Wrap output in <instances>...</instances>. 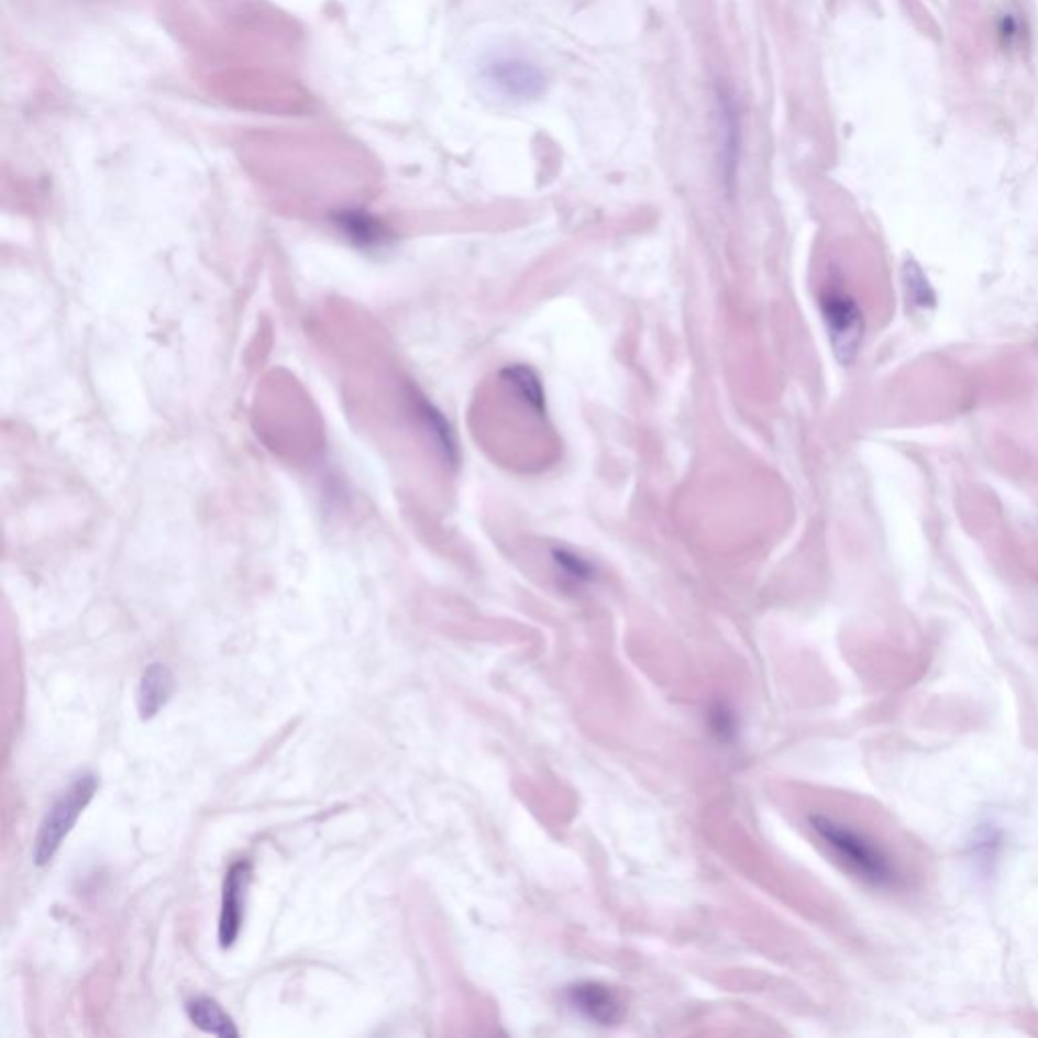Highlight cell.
I'll return each instance as SVG.
<instances>
[{
	"mask_svg": "<svg viewBox=\"0 0 1038 1038\" xmlns=\"http://www.w3.org/2000/svg\"><path fill=\"white\" fill-rule=\"evenodd\" d=\"M809 828L831 857L862 883L876 888H895L903 883L901 862L869 831L826 814L809 816Z\"/></svg>",
	"mask_w": 1038,
	"mask_h": 1038,
	"instance_id": "obj_1",
	"label": "cell"
},
{
	"mask_svg": "<svg viewBox=\"0 0 1038 1038\" xmlns=\"http://www.w3.org/2000/svg\"><path fill=\"white\" fill-rule=\"evenodd\" d=\"M96 792H98V777L91 773H84L78 778H74V783L55 799V804L49 807V811L41 821L40 831L35 838L33 858L37 866H45L52 862L67 838V833L74 830L79 816L93 799Z\"/></svg>",
	"mask_w": 1038,
	"mask_h": 1038,
	"instance_id": "obj_2",
	"label": "cell"
},
{
	"mask_svg": "<svg viewBox=\"0 0 1038 1038\" xmlns=\"http://www.w3.org/2000/svg\"><path fill=\"white\" fill-rule=\"evenodd\" d=\"M481 78L501 98L532 102L545 90L542 67L521 53L495 52L481 64Z\"/></svg>",
	"mask_w": 1038,
	"mask_h": 1038,
	"instance_id": "obj_3",
	"label": "cell"
},
{
	"mask_svg": "<svg viewBox=\"0 0 1038 1038\" xmlns=\"http://www.w3.org/2000/svg\"><path fill=\"white\" fill-rule=\"evenodd\" d=\"M819 309L838 362L852 364L864 338V317L857 300L840 286H826L819 295Z\"/></svg>",
	"mask_w": 1038,
	"mask_h": 1038,
	"instance_id": "obj_4",
	"label": "cell"
},
{
	"mask_svg": "<svg viewBox=\"0 0 1038 1038\" xmlns=\"http://www.w3.org/2000/svg\"><path fill=\"white\" fill-rule=\"evenodd\" d=\"M250 876H252V869L246 860H238L225 874L223 896H221L220 934H218L223 949L234 946L242 929Z\"/></svg>",
	"mask_w": 1038,
	"mask_h": 1038,
	"instance_id": "obj_5",
	"label": "cell"
},
{
	"mask_svg": "<svg viewBox=\"0 0 1038 1038\" xmlns=\"http://www.w3.org/2000/svg\"><path fill=\"white\" fill-rule=\"evenodd\" d=\"M566 1000L576 1013L597 1025H615L623 1008L617 994L598 982H581L568 987Z\"/></svg>",
	"mask_w": 1038,
	"mask_h": 1038,
	"instance_id": "obj_6",
	"label": "cell"
},
{
	"mask_svg": "<svg viewBox=\"0 0 1038 1038\" xmlns=\"http://www.w3.org/2000/svg\"><path fill=\"white\" fill-rule=\"evenodd\" d=\"M173 692H175V675L169 667L163 663H151L144 670L141 684H139V694H136L141 718L143 720L155 718L156 714L167 706Z\"/></svg>",
	"mask_w": 1038,
	"mask_h": 1038,
	"instance_id": "obj_7",
	"label": "cell"
},
{
	"mask_svg": "<svg viewBox=\"0 0 1038 1038\" xmlns=\"http://www.w3.org/2000/svg\"><path fill=\"white\" fill-rule=\"evenodd\" d=\"M187 1016L197 1028L203 1033L213 1035V1037L232 1038L238 1037V1028L234 1020L223 1013L220 1004L208 996L189 1000L187 1002Z\"/></svg>",
	"mask_w": 1038,
	"mask_h": 1038,
	"instance_id": "obj_8",
	"label": "cell"
},
{
	"mask_svg": "<svg viewBox=\"0 0 1038 1038\" xmlns=\"http://www.w3.org/2000/svg\"><path fill=\"white\" fill-rule=\"evenodd\" d=\"M504 382L514 394L518 396L521 402L526 404L535 415L544 412V389L540 384V377L535 376L530 367L526 365H509L504 369Z\"/></svg>",
	"mask_w": 1038,
	"mask_h": 1038,
	"instance_id": "obj_9",
	"label": "cell"
},
{
	"mask_svg": "<svg viewBox=\"0 0 1038 1038\" xmlns=\"http://www.w3.org/2000/svg\"><path fill=\"white\" fill-rule=\"evenodd\" d=\"M338 223L339 228L360 246L376 247L388 240V232L384 230V225L376 218H369V216H364L360 211L341 213Z\"/></svg>",
	"mask_w": 1038,
	"mask_h": 1038,
	"instance_id": "obj_10",
	"label": "cell"
},
{
	"mask_svg": "<svg viewBox=\"0 0 1038 1038\" xmlns=\"http://www.w3.org/2000/svg\"><path fill=\"white\" fill-rule=\"evenodd\" d=\"M552 560H554V566L560 572L562 581L566 584L583 586V584L590 583L595 578V566L588 560H584L583 556L574 554L572 550L559 548V550L552 552Z\"/></svg>",
	"mask_w": 1038,
	"mask_h": 1038,
	"instance_id": "obj_11",
	"label": "cell"
},
{
	"mask_svg": "<svg viewBox=\"0 0 1038 1038\" xmlns=\"http://www.w3.org/2000/svg\"><path fill=\"white\" fill-rule=\"evenodd\" d=\"M710 727L720 740H732L737 737V718L725 704H716L710 710Z\"/></svg>",
	"mask_w": 1038,
	"mask_h": 1038,
	"instance_id": "obj_12",
	"label": "cell"
},
{
	"mask_svg": "<svg viewBox=\"0 0 1038 1038\" xmlns=\"http://www.w3.org/2000/svg\"><path fill=\"white\" fill-rule=\"evenodd\" d=\"M905 273L908 274L907 292L908 297L913 299V302H917V305H921V307H925L927 302H931V300H934V292H931V288L927 285V280H925L921 270H919L917 266H910V268L907 266Z\"/></svg>",
	"mask_w": 1038,
	"mask_h": 1038,
	"instance_id": "obj_13",
	"label": "cell"
}]
</instances>
